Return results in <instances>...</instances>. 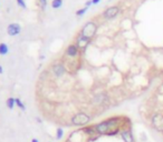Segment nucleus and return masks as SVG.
<instances>
[{
    "instance_id": "0eeeda50",
    "label": "nucleus",
    "mask_w": 163,
    "mask_h": 142,
    "mask_svg": "<svg viewBox=\"0 0 163 142\" xmlns=\"http://www.w3.org/2000/svg\"><path fill=\"white\" fill-rule=\"evenodd\" d=\"M7 31H8V35L9 36H17L20 33V31H21V27L19 24H10V25L8 26V28H7Z\"/></svg>"
},
{
    "instance_id": "7ed1b4c3",
    "label": "nucleus",
    "mask_w": 163,
    "mask_h": 142,
    "mask_svg": "<svg viewBox=\"0 0 163 142\" xmlns=\"http://www.w3.org/2000/svg\"><path fill=\"white\" fill-rule=\"evenodd\" d=\"M96 32H97V26H96V24L93 22V21H88L83 27V29L81 31V35L92 40V38L96 35Z\"/></svg>"
},
{
    "instance_id": "f8f14e48",
    "label": "nucleus",
    "mask_w": 163,
    "mask_h": 142,
    "mask_svg": "<svg viewBox=\"0 0 163 142\" xmlns=\"http://www.w3.org/2000/svg\"><path fill=\"white\" fill-rule=\"evenodd\" d=\"M8 51H9V48H8V46L6 43H0V55L5 56V55L8 53Z\"/></svg>"
},
{
    "instance_id": "9b49d317",
    "label": "nucleus",
    "mask_w": 163,
    "mask_h": 142,
    "mask_svg": "<svg viewBox=\"0 0 163 142\" xmlns=\"http://www.w3.org/2000/svg\"><path fill=\"white\" fill-rule=\"evenodd\" d=\"M6 105L8 109L13 110V108H15V105H16V100H15V98H8L6 101Z\"/></svg>"
},
{
    "instance_id": "20e7f679",
    "label": "nucleus",
    "mask_w": 163,
    "mask_h": 142,
    "mask_svg": "<svg viewBox=\"0 0 163 142\" xmlns=\"http://www.w3.org/2000/svg\"><path fill=\"white\" fill-rule=\"evenodd\" d=\"M151 125L157 132L163 133V114L162 113H154L151 117Z\"/></svg>"
},
{
    "instance_id": "39448f33",
    "label": "nucleus",
    "mask_w": 163,
    "mask_h": 142,
    "mask_svg": "<svg viewBox=\"0 0 163 142\" xmlns=\"http://www.w3.org/2000/svg\"><path fill=\"white\" fill-rule=\"evenodd\" d=\"M119 136L123 140V142H135V138L130 128H123L119 132Z\"/></svg>"
},
{
    "instance_id": "2eb2a0df",
    "label": "nucleus",
    "mask_w": 163,
    "mask_h": 142,
    "mask_svg": "<svg viewBox=\"0 0 163 142\" xmlns=\"http://www.w3.org/2000/svg\"><path fill=\"white\" fill-rule=\"evenodd\" d=\"M64 136V130L62 128H58L56 130V139L57 140H62Z\"/></svg>"
},
{
    "instance_id": "6ab92c4d",
    "label": "nucleus",
    "mask_w": 163,
    "mask_h": 142,
    "mask_svg": "<svg viewBox=\"0 0 163 142\" xmlns=\"http://www.w3.org/2000/svg\"><path fill=\"white\" fill-rule=\"evenodd\" d=\"M92 5H93V2H92V0H88L87 2H86V7H89V6H92Z\"/></svg>"
},
{
    "instance_id": "f03ea898",
    "label": "nucleus",
    "mask_w": 163,
    "mask_h": 142,
    "mask_svg": "<svg viewBox=\"0 0 163 142\" xmlns=\"http://www.w3.org/2000/svg\"><path fill=\"white\" fill-rule=\"evenodd\" d=\"M91 120H92V117L89 114H87L86 112H77V113H75L72 117L70 122L75 127H83V128H85V127H87L88 124H89Z\"/></svg>"
},
{
    "instance_id": "4be33fe9",
    "label": "nucleus",
    "mask_w": 163,
    "mask_h": 142,
    "mask_svg": "<svg viewBox=\"0 0 163 142\" xmlns=\"http://www.w3.org/2000/svg\"><path fill=\"white\" fill-rule=\"evenodd\" d=\"M2 72H4V68H2V67H1V66H0V74L2 73Z\"/></svg>"
},
{
    "instance_id": "dca6fc26",
    "label": "nucleus",
    "mask_w": 163,
    "mask_h": 142,
    "mask_svg": "<svg viewBox=\"0 0 163 142\" xmlns=\"http://www.w3.org/2000/svg\"><path fill=\"white\" fill-rule=\"evenodd\" d=\"M87 10H88L87 7H84V8H82V9H79V10H77V11H76V15H77V16H83V15L86 13Z\"/></svg>"
},
{
    "instance_id": "f3484780",
    "label": "nucleus",
    "mask_w": 163,
    "mask_h": 142,
    "mask_svg": "<svg viewBox=\"0 0 163 142\" xmlns=\"http://www.w3.org/2000/svg\"><path fill=\"white\" fill-rule=\"evenodd\" d=\"M17 3H18V6L21 7V8H26V7H27L24 0H17Z\"/></svg>"
},
{
    "instance_id": "1a4fd4ad",
    "label": "nucleus",
    "mask_w": 163,
    "mask_h": 142,
    "mask_svg": "<svg viewBox=\"0 0 163 142\" xmlns=\"http://www.w3.org/2000/svg\"><path fill=\"white\" fill-rule=\"evenodd\" d=\"M89 42H91V39L84 37V36H82V35L77 38V47H78V48H81L82 50L85 49Z\"/></svg>"
},
{
    "instance_id": "9d476101",
    "label": "nucleus",
    "mask_w": 163,
    "mask_h": 142,
    "mask_svg": "<svg viewBox=\"0 0 163 142\" xmlns=\"http://www.w3.org/2000/svg\"><path fill=\"white\" fill-rule=\"evenodd\" d=\"M66 55L68 57H72V58H74L78 55V47H77V44H69L68 47H67V49H66Z\"/></svg>"
},
{
    "instance_id": "4468645a",
    "label": "nucleus",
    "mask_w": 163,
    "mask_h": 142,
    "mask_svg": "<svg viewBox=\"0 0 163 142\" xmlns=\"http://www.w3.org/2000/svg\"><path fill=\"white\" fill-rule=\"evenodd\" d=\"M16 105H17V107H18L19 109H20V110H22V111H25L26 110V105H24V103H22V101H21V100L19 99V98H16Z\"/></svg>"
},
{
    "instance_id": "ddd939ff",
    "label": "nucleus",
    "mask_w": 163,
    "mask_h": 142,
    "mask_svg": "<svg viewBox=\"0 0 163 142\" xmlns=\"http://www.w3.org/2000/svg\"><path fill=\"white\" fill-rule=\"evenodd\" d=\"M63 6V0H53L51 1V7L54 9H58Z\"/></svg>"
},
{
    "instance_id": "f257e3e1",
    "label": "nucleus",
    "mask_w": 163,
    "mask_h": 142,
    "mask_svg": "<svg viewBox=\"0 0 163 142\" xmlns=\"http://www.w3.org/2000/svg\"><path fill=\"white\" fill-rule=\"evenodd\" d=\"M122 118L121 117H112L108 118L106 120H103L98 123L93 125L95 136H116L119 134L121 130L123 129L122 127Z\"/></svg>"
},
{
    "instance_id": "423d86ee",
    "label": "nucleus",
    "mask_w": 163,
    "mask_h": 142,
    "mask_svg": "<svg viewBox=\"0 0 163 142\" xmlns=\"http://www.w3.org/2000/svg\"><path fill=\"white\" fill-rule=\"evenodd\" d=\"M119 13V8L117 6H112L110 8H107L106 10L103 12V17L106 19V20H111L114 19L117 15Z\"/></svg>"
},
{
    "instance_id": "412c9836",
    "label": "nucleus",
    "mask_w": 163,
    "mask_h": 142,
    "mask_svg": "<svg viewBox=\"0 0 163 142\" xmlns=\"http://www.w3.org/2000/svg\"><path fill=\"white\" fill-rule=\"evenodd\" d=\"M32 142H39V140H38V139H36V138H34V139L32 140Z\"/></svg>"
},
{
    "instance_id": "6e6552de",
    "label": "nucleus",
    "mask_w": 163,
    "mask_h": 142,
    "mask_svg": "<svg viewBox=\"0 0 163 142\" xmlns=\"http://www.w3.org/2000/svg\"><path fill=\"white\" fill-rule=\"evenodd\" d=\"M53 72L54 74L56 76V77H63L65 72H66V69L64 67L63 63H56V64H54L53 66Z\"/></svg>"
},
{
    "instance_id": "aec40b11",
    "label": "nucleus",
    "mask_w": 163,
    "mask_h": 142,
    "mask_svg": "<svg viewBox=\"0 0 163 142\" xmlns=\"http://www.w3.org/2000/svg\"><path fill=\"white\" fill-rule=\"evenodd\" d=\"M100 0H92V2H93V5H97L98 2H100Z\"/></svg>"
},
{
    "instance_id": "a211bd4d",
    "label": "nucleus",
    "mask_w": 163,
    "mask_h": 142,
    "mask_svg": "<svg viewBox=\"0 0 163 142\" xmlns=\"http://www.w3.org/2000/svg\"><path fill=\"white\" fill-rule=\"evenodd\" d=\"M39 3H40L41 8H43V9H45V8H46V6H47V0H39Z\"/></svg>"
}]
</instances>
